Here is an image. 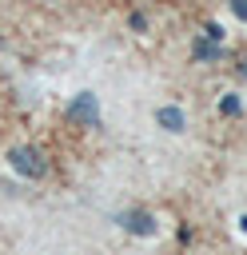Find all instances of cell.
I'll list each match as a JSON object with an SVG mask.
<instances>
[{
	"mask_svg": "<svg viewBox=\"0 0 247 255\" xmlns=\"http://www.w3.org/2000/svg\"><path fill=\"white\" fill-rule=\"evenodd\" d=\"M8 163H12V171H20V175H28V179H40V175L48 171L44 151H36V147H12V151H8Z\"/></svg>",
	"mask_w": 247,
	"mask_h": 255,
	"instance_id": "obj_1",
	"label": "cell"
},
{
	"mask_svg": "<svg viewBox=\"0 0 247 255\" xmlns=\"http://www.w3.org/2000/svg\"><path fill=\"white\" fill-rule=\"evenodd\" d=\"M191 56H195V60H223V48H219L215 40H207V36H203V40H195Z\"/></svg>",
	"mask_w": 247,
	"mask_h": 255,
	"instance_id": "obj_5",
	"label": "cell"
},
{
	"mask_svg": "<svg viewBox=\"0 0 247 255\" xmlns=\"http://www.w3.org/2000/svg\"><path fill=\"white\" fill-rule=\"evenodd\" d=\"M219 112H223V116H239V112H243V100H239L235 92H227V96L219 100Z\"/></svg>",
	"mask_w": 247,
	"mask_h": 255,
	"instance_id": "obj_6",
	"label": "cell"
},
{
	"mask_svg": "<svg viewBox=\"0 0 247 255\" xmlns=\"http://www.w3.org/2000/svg\"><path fill=\"white\" fill-rule=\"evenodd\" d=\"M120 223H124V231H131V235H155V219H151L147 211H124Z\"/></svg>",
	"mask_w": 247,
	"mask_h": 255,
	"instance_id": "obj_3",
	"label": "cell"
},
{
	"mask_svg": "<svg viewBox=\"0 0 247 255\" xmlns=\"http://www.w3.org/2000/svg\"><path fill=\"white\" fill-rule=\"evenodd\" d=\"M68 120L80 124V128H100V100L92 92H80L72 104H68Z\"/></svg>",
	"mask_w": 247,
	"mask_h": 255,
	"instance_id": "obj_2",
	"label": "cell"
},
{
	"mask_svg": "<svg viewBox=\"0 0 247 255\" xmlns=\"http://www.w3.org/2000/svg\"><path fill=\"white\" fill-rule=\"evenodd\" d=\"M231 12H235L243 24H247V0H231Z\"/></svg>",
	"mask_w": 247,
	"mask_h": 255,
	"instance_id": "obj_8",
	"label": "cell"
},
{
	"mask_svg": "<svg viewBox=\"0 0 247 255\" xmlns=\"http://www.w3.org/2000/svg\"><path fill=\"white\" fill-rule=\"evenodd\" d=\"M155 124H159L163 131H183V112L167 104V108H159V112H155Z\"/></svg>",
	"mask_w": 247,
	"mask_h": 255,
	"instance_id": "obj_4",
	"label": "cell"
},
{
	"mask_svg": "<svg viewBox=\"0 0 247 255\" xmlns=\"http://www.w3.org/2000/svg\"><path fill=\"white\" fill-rule=\"evenodd\" d=\"M239 72H243V76H247V60H243V64H239Z\"/></svg>",
	"mask_w": 247,
	"mask_h": 255,
	"instance_id": "obj_9",
	"label": "cell"
},
{
	"mask_svg": "<svg viewBox=\"0 0 247 255\" xmlns=\"http://www.w3.org/2000/svg\"><path fill=\"white\" fill-rule=\"evenodd\" d=\"M203 36H207V40H215V44H219V40H223V28H219V24H207V28H203Z\"/></svg>",
	"mask_w": 247,
	"mask_h": 255,
	"instance_id": "obj_7",
	"label": "cell"
}]
</instances>
